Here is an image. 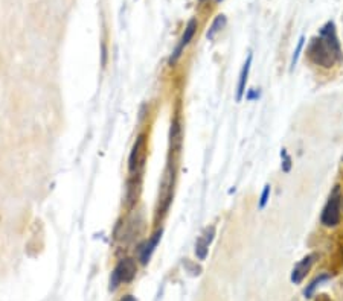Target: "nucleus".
<instances>
[{
    "label": "nucleus",
    "instance_id": "7",
    "mask_svg": "<svg viewBox=\"0 0 343 301\" xmlns=\"http://www.w3.org/2000/svg\"><path fill=\"white\" fill-rule=\"evenodd\" d=\"M215 236V227H208L205 230V233L198 237L197 244H195V256L198 257V260H205L208 256V250H209V245L211 242L214 240Z\"/></svg>",
    "mask_w": 343,
    "mask_h": 301
},
{
    "label": "nucleus",
    "instance_id": "2",
    "mask_svg": "<svg viewBox=\"0 0 343 301\" xmlns=\"http://www.w3.org/2000/svg\"><path fill=\"white\" fill-rule=\"evenodd\" d=\"M340 203H342L340 187L336 186L320 216V220L325 227H336L340 222Z\"/></svg>",
    "mask_w": 343,
    "mask_h": 301
},
{
    "label": "nucleus",
    "instance_id": "6",
    "mask_svg": "<svg viewBox=\"0 0 343 301\" xmlns=\"http://www.w3.org/2000/svg\"><path fill=\"white\" fill-rule=\"evenodd\" d=\"M319 257L317 253H313V254H308L300 260L299 263L293 268V272H292V282L295 285H299L300 282L305 278V275L308 274V271L311 269L313 263L316 262V258Z\"/></svg>",
    "mask_w": 343,
    "mask_h": 301
},
{
    "label": "nucleus",
    "instance_id": "21",
    "mask_svg": "<svg viewBox=\"0 0 343 301\" xmlns=\"http://www.w3.org/2000/svg\"><path fill=\"white\" fill-rule=\"evenodd\" d=\"M200 2H205V0H200Z\"/></svg>",
    "mask_w": 343,
    "mask_h": 301
},
{
    "label": "nucleus",
    "instance_id": "18",
    "mask_svg": "<svg viewBox=\"0 0 343 301\" xmlns=\"http://www.w3.org/2000/svg\"><path fill=\"white\" fill-rule=\"evenodd\" d=\"M316 301H333L331 298H328V295H319V298Z\"/></svg>",
    "mask_w": 343,
    "mask_h": 301
},
{
    "label": "nucleus",
    "instance_id": "10",
    "mask_svg": "<svg viewBox=\"0 0 343 301\" xmlns=\"http://www.w3.org/2000/svg\"><path fill=\"white\" fill-rule=\"evenodd\" d=\"M142 145H143V135H139L133 149H131V154H130V163H129V169L130 172L134 173L136 169H137V162H139V154H140V149H142Z\"/></svg>",
    "mask_w": 343,
    "mask_h": 301
},
{
    "label": "nucleus",
    "instance_id": "3",
    "mask_svg": "<svg viewBox=\"0 0 343 301\" xmlns=\"http://www.w3.org/2000/svg\"><path fill=\"white\" fill-rule=\"evenodd\" d=\"M136 275V263L131 258L121 260L110 278V289L115 291L121 283H129Z\"/></svg>",
    "mask_w": 343,
    "mask_h": 301
},
{
    "label": "nucleus",
    "instance_id": "12",
    "mask_svg": "<svg viewBox=\"0 0 343 301\" xmlns=\"http://www.w3.org/2000/svg\"><path fill=\"white\" fill-rule=\"evenodd\" d=\"M330 278V275L328 274H320L319 277H316L306 288H305V291H303V295L306 297V298H311V295L314 294V291H316V288L320 285V283H323V282H327Z\"/></svg>",
    "mask_w": 343,
    "mask_h": 301
},
{
    "label": "nucleus",
    "instance_id": "13",
    "mask_svg": "<svg viewBox=\"0 0 343 301\" xmlns=\"http://www.w3.org/2000/svg\"><path fill=\"white\" fill-rule=\"evenodd\" d=\"M183 266H185V269H186L191 275H200V274H202V268H200L197 263L191 262L189 258H185V260H183Z\"/></svg>",
    "mask_w": 343,
    "mask_h": 301
},
{
    "label": "nucleus",
    "instance_id": "19",
    "mask_svg": "<svg viewBox=\"0 0 343 301\" xmlns=\"http://www.w3.org/2000/svg\"><path fill=\"white\" fill-rule=\"evenodd\" d=\"M121 301H136V298L134 297H131V295H127V297H124Z\"/></svg>",
    "mask_w": 343,
    "mask_h": 301
},
{
    "label": "nucleus",
    "instance_id": "15",
    "mask_svg": "<svg viewBox=\"0 0 343 301\" xmlns=\"http://www.w3.org/2000/svg\"><path fill=\"white\" fill-rule=\"evenodd\" d=\"M303 43H305V37H300L299 42H298V46H296V50H295V53H293V58H292V69H295L296 63H298V58H299L300 52H302Z\"/></svg>",
    "mask_w": 343,
    "mask_h": 301
},
{
    "label": "nucleus",
    "instance_id": "16",
    "mask_svg": "<svg viewBox=\"0 0 343 301\" xmlns=\"http://www.w3.org/2000/svg\"><path fill=\"white\" fill-rule=\"evenodd\" d=\"M268 196H270V184H265L264 186V190L261 193V198H259V207L264 209L265 204L268 203Z\"/></svg>",
    "mask_w": 343,
    "mask_h": 301
},
{
    "label": "nucleus",
    "instance_id": "8",
    "mask_svg": "<svg viewBox=\"0 0 343 301\" xmlns=\"http://www.w3.org/2000/svg\"><path fill=\"white\" fill-rule=\"evenodd\" d=\"M160 237H162V230H159V231L153 236V239H150L148 242H145V244L140 247V262H142L143 265L148 263V260L151 257L153 251L156 250V247H157Z\"/></svg>",
    "mask_w": 343,
    "mask_h": 301
},
{
    "label": "nucleus",
    "instance_id": "5",
    "mask_svg": "<svg viewBox=\"0 0 343 301\" xmlns=\"http://www.w3.org/2000/svg\"><path fill=\"white\" fill-rule=\"evenodd\" d=\"M195 31H197V20H195V18H191V20L188 22L186 28H185V32H183V35H182V38H180V43L177 44V47H175L174 52H172L171 58H170V64H175V63H177V59L182 56L183 49L194 38Z\"/></svg>",
    "mask_w": 343,
    "mask_h": 301
},
{
    "label": "nucleus",
    "instance_id": "11",
    "mask_svg": "<svg viewBox=\"0 0 343 301\" xmlns=\"http://www.w3.org/2000/svg\"><path fill=\"white\" fill-rule=\"evenodd\" d=\"M226 15H223V14H220V15H216L214 18V22H212V25H211V28H209V31H208V34H206V37L209 38V40H214L215 35L226 26Z\"/></svg>",
    "mask_w": 343,
    "mask_h": 301
},
{
    "label": "nucleus",
    "instance_id": "9",
    "mask_svg": "<svg viewBox=\"0 0 343 301\" xmlns=\"http://www.w3.org/2000/svg\"><path fill=\"white\" fill-rule=\"evenodd\" d=\"M250 64H252V55H249V58L244 63L243 70L240 73V83H238V91H237V101L238 102L243 99L244 91H246V83H247V76H249V72H250Z\"/></svg>",
    "mask_w": 343,
    "mask_h": 301
},
{
    "label": "nucleus",
    "instance_id": "17",
    "mask_svg": "<svg viewBox=\"0 0 343 301\" xmlns=\"http://www.w3.org/2000/svg\"><path fill=\"white\" fill-rule=\"evenodd\" d=\"M246 97H247L249 101H254V99H258V97H259V91L254 88V90H250V91L247 93V96H246Z\"/></svg>",
    "mask_w": 343,
    "mask_h": 301
},
{
    "label": "nucleus",
    "instance_id": "1",
    "mask_svg": "<svg viewBox=\"0 0 343 301\" xmlns=\"http://www.w3.org/2000/svg\"><path fill=\"white\" fill-rule=\"evenodd\" d=\"M306 56L313 64L325 67V69H330L337 63V58L334 56V53L330 50V47L320 37L311 38V42L306 47Z\"/></svg>",
    "mask_w": 343,
    "mask_h": 301
},
{
    "label": "nucleus",
    "instance_id": "4",
    "mask_svg": "<svg viewBox=\"0 0 343 301\" xmlns=\"http://www.w3.org/2000/svg\"><path fill=\"white\" fill-rule=\"evenodd\" d=\"M319 37L330 47V50L334 53V56L337 58V61H343L342 46H340L339 37H337V31H336L334 22H331V20L327 22V23L320 28V31H319Z\"/></svg>",
    "mask_w": 343,
    "mask_h": 301
},
{
    "label": "nucleus",
    "instance_id": "20",
    "mask_svg": "<svg viewBox=\"0 0 343 301\" xmlns=\"http://www.w3.org/2000/svg\"><path fill=\"white\" fill-rule=\"evenodd\" d=\"M216 2H223V0H216Z\"/></svg>",
    "mask_w": 343,
    "mask_h": 301
},
{
    "label": "nucleus",
    "instance_id": "14",
    "mask_svg": "<svg viewBox=\"0 0 343 301\" xmlns=\"http://www.w3.org/2000/svg\"><path fill=\"white\" fill-rule=\"evenodd\" d=\"M281 157H282V171L284 172H290V169H292V157L287 154L285 149L281 151Z\"/></svg>",
    "mask_w": 343,
    "mask_h": 301
}]
</instances>
